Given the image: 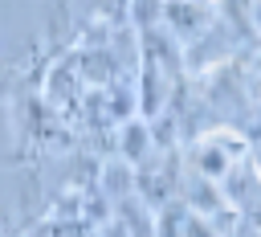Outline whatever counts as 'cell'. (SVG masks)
Instances as JSON below:
<instances>
[{"label":"cell","instance_id":"cell-1","mask_svg":"<svg viewBox=\"0 0 261 237\" xmlns=\"http://www.w3.org/2000/svg\"><path fill=\"white\" fill-rule=\"evenodd\" d=\"M253 159V143L245 139V131H237V127H212V131H204V135H196L192 143H188V155H184V163H188V176H196V180H204V184H224L241 163H249Z\"/></svg>","mask_w":261,"mask_h":237},{"label":"cell","instance_id":"cell-3","mask_svg":"<svg viewBox=\"0 0 261 237\" xmlns=\"http://www.w3.org/2000/svg\"><path fill=\"white\" fill-rule=\"evenodd\" d=\"M253 168H257V180H261V151L253 155Z\"/></svg>","mask_w":261,"mask_h":237},{"label":"cell","instance_id":"cell-2","mask_svg":"<svg viewBox=\"0 0 261 237\" xmlns=\"http://www.w3.org/2000/svg\"><path fill=\"white\" fill-rule=\"evenodd\" d=\"M151 151H155V131H151V123H147V118H126V123L118 127V159L130 163V168H139Z\"/></svg>","mask_w":261,"mask_h":237}]
</instances>
